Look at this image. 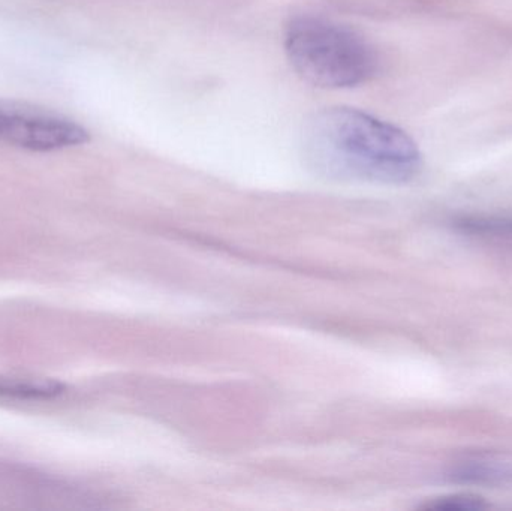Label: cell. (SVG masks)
<instances>
[{"instance_id": "1", "label": "cell", "mask_w": 512, "mask_h": 511, "mask_svg": "<svg viewBox=\"0 0 512 511\" xmlns=\"http://www.w3.org/2000/svg\"><path fill=\"white\" fill-rule=\"evenodd\" d=\"M301 149L313 171L346 182L402 185L423 167L417 143L403 129L357 108L313 114L304 125Z\"/></svg>"}, {"instance_id": "2", "label": "cell", "mask_w": 512, "mask_h": 511, "mask_svg": "<svg viewBox=\"0 0 512 511\" xmlns=\"http://www.w3.org/2000/svg\"><path fill=\"white\" fill-rule=\"evenodd\" d=\"M285 51L292 68L313 86H360L379 69L375 48L360 33L327 18L300 15L285 29Z\"/></svg>"}, {"instance_id": "3", "label": "cell", "mask_w": 512, "mask_h": 511, "mask_svg": "<svg viewBox=\"0 0 512 511\" xmlns=\"http://www.w3.org/2000/svg\"><path fill=\"white\" fill-rule=\"evenodd\" d=\"M0 141L33 152H53L87 143L89 132L54 111L0 99Z\"/></svg>"}, {"instance_id": "4", "label": "cell", "mask_w": 512, "mask_h": 511, "mask_svg": "<svg viewBox=\"0 0 512 511\" xmlns=\"http://www.w3.org/2000/svg\"><path fill=\"white\" fill-rule=\"evenodd\" d=\"M454 479L468 483L512 482V461H475L463 464Z\"/></svg>"}, {"instance_id": "5", "label": "cell", "mask_w": 512, "mask_h": 511, "mask_svg": "<svg viewBox=\"0 0 512 511\" xmlns=\"http://www.w3.org/2000/svg\"><path fill=\"white\" fill-rule=\"evenodd\" d=\"M65 386L57 381L0 380V395L15 398L50 399L63 393Z\"/></svg>"}, {"instance_id": "6", "label": "cell", "mask_w": 512, "mask_h": 511, "mask_svg": "<svg viewBox=\"0 0 512 511\" xmlns=\"http://www.w3.org/2000/svg\"><path fill=\"white\" fill-rule=\"evenodd\" d=\"M483 498L475 495H454V497L441 498L429 504V509L438 511H477L487 509Z\"/></svg>"}]
</instances>
